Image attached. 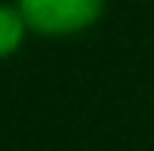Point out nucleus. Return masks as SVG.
Wrapping results in <instances>:
<instances>
[{
	"mask_svg": "<svg viewBox=\"0 0 154 151\" xmlns=\"http://www.w3.org/2000/svg\"><path fill=\"white\" fill-rule=\"evenodd\" d=\"M107 0H16L25 22L38 35L66 38L91 29L104 16Z\"/></svg>",
	"mask_w": 154,
	"mask_h": 151,
	"instance_id": "f257e3e1",
	"label": "nucleus"
},
{
	"mask_svg": "<svg viewBox=\"0 0 154 151\" xmlns=\"http://www.w3.org/2000/svg\"><path fill=\"white\" fill-rule=\"evenodd\" d=\"M29 22H25L22 10L16 3H0V60L13 57L22 47L25 35H29Z\"/></svg>",
	"mask_w": 154,
	"mask_h": 151,
	"instance_id": "f03ea898",
	"label": "nucleus"
}]
</instances>
